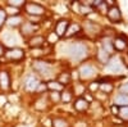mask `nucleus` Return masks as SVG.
Returning <instances> with one entry per match:
<instances>
[{"label":"nucleus","instance_id":"nucleus-5","mask_svg":"<svg viewBox=\"0 0 128 127\" xmlns=\"http://www.w3.org/2000/svg\"><path fill=\"white\" fill-rule=\"evenodd\" d=\"M5 57L9 59V60H22L24 58V51L22 49H18V48H13L8 51H5Z\"/></svg>","mask_w":128,"mask_h":127},{"label":"nucleus","instance_id":"nucleus-14","mask_svg":"<svg viewBox=\"0 0 128 127\" xmlns=\"http://www.w3.org/2000/svg\"><path fill=\"white\" fill-rule=\"evenodd\" d=\"M74 108H76V110H78V112L86 110L88 108V101L86 99H83V98H80V99L76 100V103H74Z\"/></svg>","mask_w":128,"mask_h":127},{"label":"nucleus","instance_id":"nucleus-15","mask_svg":"<svg viewBox=\"0 0 128 127\" xmlns=\"http://www.w3.org/2000/svg\"><path fill=\"white\" fill-rule=\"evenodd\" d=\"M114 103L119 107H128V95L126 94H118L114 99Z\"/></svg>","mask_w":128,"mask_h":127},{"label":"nucleus","instance_id":"nucleus-30","mask_svg":"<svg viewBox=\"0 0 128 127\" xmlns=\"http://www.w3.org/2000/svg\"><path fill=\"white\" fill-rule=\"evenodd\" d=\"M5 21H6V13H5V10L0 9V28H2V26L4 25Z\"/></svg>","mask_w":128,"mask_h":127},{"label":"nucleus","instance_id":"nucleus-11","mask_svg":"<svg viewBox=\"0 0 128 127\" xmlns=\"http://www.w3.org/2000/svg\"><path fill=\"white\" fill-rule=\"evenodd\" d=\"M127 41L122 37V36H118V37H115L114 39V41H113V48L114 49H116V50H124L126 48H127Z\"/></svg>","mask_w":128,"mask_h":127},{"label":"nucleus","instance_id":"nucleus-36","mask_svg":"<svg viewBox=\"0 0 128 127\" xmlns=\"http://www.w3.org/2000/svg\"><path fill=\"white\" fill-rule=\"evenodd\" d=\"M3 55H5V50H4L3 45L0 44V57H3Z\"/></svg>","mask_w":128,"mask_h":127},{"label":"nucleus","instance_id":"nucleus-8","mask_svg":"<svg viewBox=\"0 0 128 127\" xmlns=\"http://www.w3.org/2000/svg\"><path fill=\"white\" fill-rule=\"evenodd\" d=\"M68 26H69V22H68L67 19H60L59 22L56 23V27H55V35L58 37L64 36V35H66V32H67Z\"/></svg>","mask_w":128,"mask_h":127},{"label":"nucleus","instance_id":"nucleus-9","mask_svg":"<svg viewBox=\"0 0 128 127\" xmlns=\"http://www.w3.org/2000/svg\"><path fill=\"white\" fill-rule=\"evenodd\" d=\"M38 85H40V82H38L37 78H35V77H28V78L26 80V82H24V87H26V90H28V91H35V90H37Z\"/></svg>","mask_w":128,"mask_h":127},{"label":"nucleus","instance_id":"nucleus-34","mask_svg":"<svg viewBox=\"0 0 128 127\" xmlns=\"http://www.w3.org/2000/svg\"><path fill=\"white\" fill-rule=\"evenodd\" d=\"M46 89H48V85H45V83H40L36 91H45Z\"/></svg>","mask_w":128,"mask_h":127},{"label":"nucleus","instance_id":"nucleus-7","mask_svg":"<svg viewBox=\"0 0 128 127\" xmlns=\"http://www.w3.org/2000/svg\"><path fill=\"white\" fill-rule=\"evenodd\" d=\"M38 28L37 25H34L32 22H24L23 25H20V32H22L23 37H28L31 35H34V32Z\"/></svg>","mask_w":128,"mask_h":127},{"label":"nucleus","instance_id":"nucleus-13","mask_svg":"<svg viewBox=\"0 0 128 127\" xmlns=\"http://www.w3.org/2000/svg\"><path fill=\"white\" fill-rule=\"evenodd\" d=\"M9 86H10L9 75L6 72H0V87L3 90H6V89H9Z\"/></svg>","mask_w":128,"mask_h":127},{"label":"nucleus","instance_id":"nucleus-18","mask_svg":"<svg viewBox=\"0 0 128 127\" xmlns=\"http://www.w3.org/2000/svg\"><path fill=\"white\" fill-rule=\"evenodd\" d=\"M8 25L12 26V27H17V26H20L22 25V18L19 16H16V17H10L8 19Z\"/></svg>","mask_w":128,"mask_h":127},{"label":"nucleus","instance_id":"nucleus-33","mask_svg":"<svg viewBox=\"0 0 128 127\" xmlns=\"http://www.w3.org/2000/svg\"><path fill=\"white\" fill-rule=\"evenodd\" d=\"M58 39H59V37H58V36L55 35V32H52V34H51V35L49 36V42H55V41H56Z\"/></svg>","mask_w":128,"mask_h":127},{"label":"nucleus","instance_id":"nucleus-6","mask_svg":"<svg viewBox=\"0 0 128 127\" xmlns=\"http://www.w3.org/2000/svg\"><path fill=\"white\" fill-rule=\"evenodd\" d=\"M106 14H108V18L112 21V22H114V23H118V22L122 21V13H120L119 8L115 7V5L110 7L108 9V12H106Z\"/></svg>","mask_w":128,"mask_h":127},{"label":"nucleus","instance_id":"nucleus-3","mask_svg":"<svg viewBox=\"0 0 128 127\" xmlns=\"http://www.w3.org/2000/svg\"><path fill=\"white\" fill-rule=\"evenodd\" d=\"M78 73H80L81 80H88V78H91L96 75V69L91 64H83V66H81Z\"/></svg>","mask_w":128,"mask_h":127},{"label":"nucleus","instance_id":"nucleus-20","mask_svg":"<svg viewBox=\"0 0 128 127\" xmlns=\"http://www.w3.org/2000/svg\"><path fill=\"white\" fill-rule=\"evenodd\" d=\"M58 82L62 85V86H63V85H68L70 82V75L67 73V72L62 73V75L59 76V78H58Z\"/></svg>","mask_w":128,"mask_h":127},{"label":"nucleus","instance_id":"nucleus-2","mask_svg":"<svg viewBox=\"0 0 128 127\" xmlns=\"http://www.w3.org/2000/svg\"><path fill=\"white\" fill-rule=\"evenodd\" d=\"M32 68H34V71H36L37 73H40L44 77H49L51 75V71H52L49 63H46L44 60H35L32 63Z\"/></svg>","mask_w":128,"mask_h":127},{"label":"nucleus","instance_id":"nucleus-27","mask_svg":"<svg viewBox=\"0 0 128 127\" xmlns=\"http://www.w3.org/2000/svg\"><path fill=\"white\" fill-rule=\"evenodd\" d=\"M122 118H126V119H128V107H122L120 109H119V113H118Z\"/></svg>","mask_w":128,"mask_h":127},{"label":"nucleus","instance_id":"nucleus-12","mask_svg":"<svg viewBox=\"0 0 128 127\" xmlns=\"http://www.w3.org/2000/svg\"><path fill=\"white\" fill-rule=\"evenodd\" d=\"M109 71H113V72H120L123 69V66L120 64V62L118 59H112L110 62H108V66H106Z\"/></svg>","mask_w":128,"mask_h":127},{"label":"nucleus","instance_id":"nucleus-19","mask_svg":"<svg viewBox=\"0 0 128 127\" xmlns=\"http://www.w3.org/2000/svg\"><path fill=\"white\" fill-rule=\"evenodd\" d=\"M109 55H110V54H108V53H106L104 49H100L99 53H98V58H99V60H100L101 63H104V64L109 62Z\"/></svg>","mask_w":128,"mask_h":127},{"label":"nucleus","instance_id":"nucleus-35","mask_svg":"<svg viewBox=\"0 0 128 127\" xmlns=\"http://www.w3.org/2000/svg\"><path fill=\"white\" fill-rule=\"evenodd\" d=\"M98 89H99V83H98V82H92L91 86H90V90H91V91H96Z\"/></svg>","mask_w":128,"mask_h":127},{"label":"nucleus","instance_id":"nucleus-21","mask_svg":"<svg viewBox=\"0 0 128 127\" xmlns=\"http://www.w3.org/2000/svg\"><path fill=\"white\" fill-rule=\"evenodd\" d=\"M52 127H69V123L63 118H54L52 119Z\"/></svg>","mask_w":128,"mask_h":127},{"label":"nucleus","instance_id":"nucleus-4","mask_svg":"<svg viewBox=\"0 0 128 127\" xmlns=\"http://www.w3.org/2000/svg\"><path fill=\"white\" fill-rule=\"evenodd\" d=\"M26 12L31 16H41L45 13V8L37 4V3H27L26 4Z\"/></svg>","mask_w":128,"mask_h":127},{"label":"nucleus","instance_id":"nucleus-23","mask_svg":"<svg viewBox=\"0 0 128 127\" xmlns=\"http://www.w3.org/2000/svg\"><path fill=\"white\" fill-rule=\"evenodd\" d=\"M108 54H112V51L114 50V48H113V42L112 41H109V40H106V41H104V48H102Z\"/></svg>","mask_w":128,"mask_h":127},{"label":"nucleus","instance_id":"nucleus-1","mask_svg":"<svg viewBox=\"0 0 128 127\" xmlns=\"http://www.w3.org/2000/svg\"><path fill=\"white\" fill-rule=\"evenodd\" d=\"M66 53L67 55L72 59V60H76V62H80L82 60L83 58H86L87 54H88V50H87V46L84 44H70L66 48Z\"/></svg>","mask_w":128,"mask_h":127},{"label":"nucleus","instance_id":"nucleus-22","mask_svg":"<svg viewBox=\"0 0 128 127\" xmlns=\"http://www.w3.org/2000/svg\"><path fill=\"white\" fill-rule=\"evenodd\" d=\"M60 100L64 101V103H69L72 100V92L69 90H64L62 94H60Z\"/></svg>","mask_w":128,"mask_h":127},{"label":"nucleus","instance_id":"nucleus-29","mask_svg":"<svg viewBox=\"0 0 128 127\" xmlns=\"http://www.w3.org/2000/svg\"><path fill=\"white\" fill-rule=\"evenodd\" d=\"M50 99L54 101V103H58V101L60 100V94L56 92V91H52V92L50 94Z\"/></svg>","mask_w":128,"mask_h":127},{"label":"nucleus","instance_id":"nucleus-32","mask_svg":"<svg viewBox=\"0 0 128 127\" xmlns=\"http://www.w3.org/2000/svg\"><path fill=\"white\" fill-rule=\"evenodd\" d=\"M120 94H126V95H128V83H124V85H122L120 86Z\"/></svg>","mask_w":128,"mask_h":127},{"label":"nucleus","instance_id":"nucleus-17","mask_svg":"<svg viewBox=\"0 0 128 127\" xmlns=\"http://www.w3.org/2000/svg\"><path fill=\"white\" fill-rule=\"evenodd\" d=\"M48 89H50L51 91H56V92H59V91H62L63 90V86L58 82V81H50L49 83H48Z\"/></svg>","mask_w":128,"mask_h":127},{"label":"nucleus","instance_id":"nucleus-31","mask_svg":"<svg viewBox=\"0 0 128 127\" xmlns=\"http://www.w3.org/2000/svg\"><path fill=\"white\" fill-rule=\"evenodd\" d=\"M80 7H81V13H84V14H87V13H90V10H91V8H88L87 5H82V4H80Z\"/></svg>","mask_w":128,"mask_h":127},{"label":"nucleus","instance_id":"nucleus-26","mask_svg":"<svg viewBox=\"0 0 128 127\" xmlns=\"http://www.w3.org/2000/svg\"><path fill=\"white\" fill-rule=\"evenodd\" d=\"M35 108L36 109H45L46 108V100L45 99H40L37 103H36V105H35Z\"/></svg>","mask_w":128,"mask_h":127},{"label":"nucleus","instance_id":"nucleus-25","mask_svg":"<svg viewBox=\"0 0 128 127\" xmlns=\"http://www.w3.org/2000/svg\"><path fill=\"white\" fill-rule=\"evenodd\" d=\"M5 13L9 14L10 17H16V16H18V9L17 8H12V7H8L5 9Z\"/></svg>","mask_w":128,"mask_h":127},{"label":"nucleus","instance_id":"nucleus-28","mask_svg":"<svg viewBox=\"0 0 128 127\" xmlns=\"http://www.w3.org/2000/svg\"><path fill=\"white\" fill-rule=\"evenodd\" d=\"M100 89L106 94V92H110L113 90V86H112L110 83H102V85H100Z\"/></svg>","mask_w":128,"mask_h":127},{"label":"nucleus","instance_id":"nucleus-10","mask_svg":"<svg viewBox=\"0 0 128 127\" xmlns=\"http://www.w3.org/2000/svg\"><path fill=\"white\" fill-rule=\"evenodd\" d=\"M44 42H45V39L42 36H34V37L30 39L28 44H30L31 48H34V49H40V48H42Z\"/></svg>","mask_w":128,"mask_h":127},{"label":"nucleus","instance_id":"nucleus-24","mask_svg":"<svg viewBox=\"0 0 128 127\" xmlns=\"http://www.w3.org/2000/svg\"><path fill=\"white\" fill-rule=\"evenodd\" d=\"M20 5H24L23 0H9L8 2V7H12V8H18Z\"/></svg>","mask_w":128,"mask_h":127},{"label":"nucleus","instance_id":"nucleus-16","mask_svg":"<svg viewBox=\"0 0 128 127\" xmlns=\"http://www.w3.org/2000/svg\"><path fill=\"white\" fill-rule=\"evenodd\" d=\"M80 30H81V27L78 25H69L68 28H67V32H66L64 36H66V37H70L73 35H76L77 32H80Z\"/></svg>","mask_w":128,"mask_h":127},{"label":"nucleus","instance_id":"nucleus-37","mask_svg":"<svg viewBox=\"0 0 128 127\" xmlns=\"http://www.w3.org/2000/svg\"><path fill=\"white\" fill-rule=\"evenodd\" d=\"M112 112H113L114 114H118V113H119V110H118V109H116L115 107H113V108H112Z\"/></svg>","mask_w":128,"mask_h":127}]
</instances>
